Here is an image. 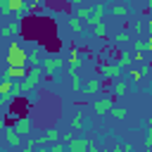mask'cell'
Returning a JSON list of instances; mask_svg holds the SVG:
<instances>
[{"label": "cell", "instance_id": "obj_24", "mask_svg": "<svg viewBox=\"0 0 152 152\" xmlns=\"http://www.w3.org/2000/svg\"><path fill=\"white\" fill-rule=\"evenodd\" d=\"M26 10V2L24 0H10V12H17V14H21Z\"/></svg>", "mask_w": 152, "mask_h": 152}, {"label": "cell", "instance_id": "obj_27", "mask_svg": "<svg viewBox=\"0 0 152 152\" xmlns=\"http://www.w3.org/2000/svg\"><path fill=\"white\" fill-rule=\"evenodd\" d=\"M147 28V21H140V19H133V33L135 36H140L142 31Z\"/></svg>", "mask_w": 152, "mask_h": 152}, {"label": "cell", "instance_id": "obj_22", "mask_svg": "<svg viewBox=\"0 0 152 152\" xmlns=\"http://www.w3.org/2000/svg\"><path fill=\"white\" fill-rule=\"evenodd\" d=\"M128 40H133V38H131V33H128V31H119V33H116V36H114V45H126V43H128Z\"/></svg>", "mask_w": 152, "mask_h": 152}, {"label": "cell", "instance_id": "obj_10", "mask_svg": "<svg viewBox=\"0 0 152 152\" xmlns=\"http://www.w3.org/2000/svg\"><path fill=\"white\" fill-rule=\"evenodd\" d=\"M128 88H131V81L128 78H116V81H112V95H116V97H121V95H126L128 93Z\"/></svg>", "mask_w": 152, "mask_h": 152}, {"label": "cell", "instance_id": "obj_21", "mask_svg": "<svg viewBox=\"0 0 152 152\" xmlns=\"http://www.w3.org/2000/svg\"><path fill=\"white\" fill-rule=\"evenodd\" d=\"M69 28H71L74 33H81V31H83V19H78V17L74 14V17L69 19Z\"/></svg>", "mask_w": 152, "mask_h": 152}, {"label": "cell", "instance_id": "obj_34", "mask_svg": "<svg viewBox=\"0 0 152 152\" xmlns=\"http://www.w3.org/2000/svg\"><path fill=\"white\" fill-rule=\"evenodd\" d=\"M88 152H100V147L95 145V140H90V147H88Z\"/></svg>", "mask_w": 152, "mask_h": 152}, {"label": "cell", "instance_id": "obj_28", "mask_svg": "<svg viewBox=\"0 0 152 152\" xmlns=\"http://www.w3.org/2000/svg\"><path fill=\"white\" fill-rule=\"evenodd\" d=\"M14 88V78H2L0 81V93H10Z\"/></svg>", "mask_w": 152, "mask_h": 152}, {"label": "cell", "instance_id": "obj_6", "mask_svg": "<svg viewBox=\"0 0 152 152\" xmlns=\"http://www.w3.org/2000/svg\"><path fill=\"white\" fill-rule=\"evenodd\" d=\"M26 74H28V69H26V66H7V69L0 74V78H14V81H24V78H26Z\"/></svg>", "mask_w": 152, "mask_h": 152}, {"label": "cell", "instance_id": "obj_40", "mask_svg": "<svg viewBox=\"0 0 152 152\" xmlns=\"http://www.w3.org/2000/svg\"><path fill=\"white\" fill-rule=\"evenodd\" d=\"M145 152H152V147H145Z\"/></svg>", "mask_w": 152, "mask_h": 152}, {"label": "cell", "instance_id": "obj_32", "mask_svg": "<svg viewBox=\"0 0 152 152\" xmlns=\"http://www.w3.org/2000/svg\"><path fill=\"white\" fill-rule=\"evenodd\" d=\"M145 147H152V131H147L145 135Z\"/></svg>", "mask_w": 152, "mask_h": 152}, {"label": "cell", "instance_id": "obj_29", "mask_svg": "<svg viewBox=\"0 0 152 152\" xmlns=\"http://www.w3.org/2000/svg\"><path fill=\"white\" fill-rule=\"evenodd\" d=\"M43 135H45V140H48V145H52V142H57V138H59V133H57V128H50V131H45Z\"/></svg>", "mask_w": 152, "mask_h": 152}, {"label": "cell", "instance_id": "obj_3", "mask_svg": "<svg viewBox=\"0 0 152 152\" xmlns=\"http://www.w3.org/2000/svg\"><path fill=\"white\" fill-rule=\"evenodd\" d=\"M43 74L48 76V78H55L57 74H59V69L64 66V59L62 57H43Z\"/></svg>", "mask_w": 152, "mask_h": 152}, {"label": "cell", "instance_id": "obj_1", "mask_svg": "<svg viewBox=\"0 0 152 152\" xmlns=\"http://www.w3.org/2000/svg\"><path fill=\"white\" fill-rule=\"evenodd\" d=\"M5 62H7V66H26V64H31V52H26L19 43H10L7 45V57H5Z\"/></svg>", "mask_w": 152, "mask_h": 152}, {"label": "cell", "instance_id": "obj_5", "mask_svg": "<svg viewBox=\"0 0 152 152\" xmlns=\"http://www.w3.org/2000/svg\"><path fill=\"white\" fill-rule=\"evenodd\" d=\"M93 109H95V114H100V116H104V114H112V109H114V100H112L109 95H104V97L95 100Z\"/></svg>", "mask_w": 152, "mask_h": 152}, {"label": "cell", "instance_id": "obj_12", "mask_svg": "<svg viewBox=\"0 0 152 152\" xmlns=\"http://www.w3.org/2000/svg\"><path fill=\"white\" fill-rule=\"evenodd\" d=\"M121 69H131L133 66V62H135V55L133 52H128V50H121L119 55H116V59H114Z\"/></svg>", "mask_w": 152, "mask_h": 152}, {"label": "cell", "instance_id": "obj_11", "mask_svg": "<svg viewBox=\"0 0 152 152\" xmlns=\"http://www.w3.org/2000/svg\"><path fill=\"white\" fill-rule=\"evenodd\" d=\"M88 147H90V138H74L71 142H66L69 152H88Z\"/></svg>", "mask_w": 152, "mask_h": 152}, {"label": "cell", "instance_id": "obj_15", "mask_svg": "<svg viewBox=\"0 0 152 152\" xmlns=\"http://www.w3.org/2000/svg\"><path fill=\"white\" fill-rule=\"evenodd\" d=\"M2 38H12V36H19L21 33V24L19 21H7L5 26H2Z\"/></svg>", "mask_w": 152, "mask_h": 152}, {"label": "cell", "instance_id": "obj_17", "mask_svg": "<svg viewBox=\"0 0 152 152\" xmlns=\"http://www.w3.org/2000/svg\"><path fill=\"white\" fill-rule=\"evenodd\" d=\"M95 5V2H93ZM93 5L88 2V5H81V7H76V17L78 19H83V21H88L90 17H93Z\"/></svg>", "mask_w": 152, "mask_h": 152}, {"label": "cell", "instance_id": "obj_20", "mask_svg": "<svg viewBox=\"0 0 152 152\" xmlns=\"http://www.w3.org/2000/svg\"><path fill=\"white\" fill-rule=\"evenodd\" d=\"M145 71H147V66H140V69H133V66H131L128 76H131V81H133V83H140V81H142V74H145Z\"/></svg>", "mask_w": 152, "mask_h": 152}, {"label": "cell", "instance_id": "obj_30", "mask_svg": "<svg viewBox=\"0 0 152 152\" xmlns=\"http://www.w3.org/2000/svg\"><path fill=\"white\" fill-rule=\"evenodd\" d=\"M112 150H114V152H133V145H131V142H119V145H114Z\"/></svg>", "mask_w": 152, "mask_h": 152}, {"label": "cell", "instance_id": "obj_9", "mask_svg": "<svg viewBox=\"0 0 152 152\" xmlns=\"http://www.w3.org/2000/svg\"><path fill=\"white\" fill-rule=\"evenodd\" d=\"M100 90H102V76H95V78L83 83V93L86 95H100Z\"/></svg>", "mask_w": 152, "mask_h": 152}, {"label": "cell", "instance_id": "obj_2", "mask_svg": "<svg viewBox=\"0 0 152 152\" xmlns=\"http://www.w3.org/2000/svg\"><path fill=\"white\" fill-rule=\"evenodd\" d=\"M43 76H45V74H43V66H33V69H28L26 78L21 81V90H24V95L33 93V90L38 88V83H40V78H43Z\"/></svg>", "mask_w": 152, "mask_h": 152}, {"label": "cell", "instance_id": "obj_7", "mask_svg": "<svg viewBox=\"0 0 152 152\" xmlns=\"http://www.w3.org/2000/svg\"><path fill=\"white\" fill-rule=\"evenodd\" d=\"M109 10V5L104 2V0H97L95 5H93V17L86 21V24H95V21H102V17H104V12Z\"/></svg>", "mask_w": 152, "mask_h": 152}, {"label": "cell", "instance_id": "obj_4", "mask_svg": "<svg viewBox=\"0 0 152 152\" xmlns=\"http://www.w3.org/2000/svg\"><path fill=\"white\" fill-rule=\"evenodd\" d=\"M100 76L107 78V81H116V78L124 76V69H121L116 62H104V64L100 66Z\"/></svg>", "mask_w": 152, "mask_h": 152}, {"label": "cell", "instance_id": "obj_33", "mask_svg": "<svg viewBox=\"0 0 152 152\" xmlns=\"http://www.w3.org/2000/svg\"><path fill=\"white\" fill-rule=\"evenodd\" d=\"M74 7H81V5H88V2H95V0H71Z\"/></svg>", "mask_w": 152, "mask_h": 152}, {"label": "cell", "instance_id": "obj_31", "mask_svg": "<svg viewBox=\"0 0 152 152\" xmlns=\"http://www.w3.org/2000/svg\"><path fill=\"white\" fill-rule=\"evenodd\" d=\"M10 102H12V95L10 93H0V104L2 107H10Z\"/></svg>", "mask_w": 152, "mask_h": 152}, {"label": "cell", "instance_id": "obj_23", "mask_svg": "<svg viewBox=\"0 0 152 152\" xmlns=\"http://www.w3.org/2000/svg\"><path fill=\"white\" fill-rule=\"evenodd\" d=\"M69 76H71V90H74V93H81V90H83L81 76H78V74H69Z\"/></svg>", "mask_w": 152, "mask_h": 152}, {"label": "cell", "instance_id": "obj_35", "mask_svg": "<svg viewBox=\"0 0 152 152\" xmlns=\"http://www.w3.org/2000/svg\"><path fill=\"white\" fill-rule=\"evenodd\" d=\"M36 152H50V145H38V150Z\"/></svg>", "mask_w": 152, "mask_h": 152}, {"label": "cell", "instance_id": "obj_42", "mask_svg": "<svg viewBox=\"0 0 152 152\" xmlns=\"http://www.w3.org/2000/svg\"><path fill=\"white\" fill-rule=\"evenodd\" d=\"M38 2H43V0H38Z\"/></svg>", "mask_w": 152, "mask_h": 152}, {"label": "cell", "instance_id": "obj_19", "mask_svg": "<svg viewBox=\"0 0 152 152\" xmlns=\"http://www.w3.org/2000/svg\"><path fill=\"white\" fill-rule=\"evenodd\" d=\"M93 26V33L97 36V38H104L107 36V24H104V19L102 21H95V24H90Z\"/></svg>", "mask_w": 152, "mask_h": 152}, {"label": "cell", "instance_id": "obj_18", "mask_svg": "<svg viewBox=\"0 0 152 152\" xmlns=\"http://www.w3.org/2000/svg\"><path fill=\"white\" fill-rule=\"evenodd\" d=\"M86 126H88V121H86V116H83V114H76V116L71 119V128H74L76 133H81Z\"/></svg>", "mask_w": 152, "mask_h": 152}, {"label": "cell", "instance_id": "obj_26", "mask_svg": "<svg viewBox=\"0 0 152 152\" xmlns=\"http://www.w3.org/2000/svg\"><path fill=\"white\" fill-rule=\"evenodd\" d=\"M126 114H128V112H126L124 107H119V104H114V109H112V116H114L116 121H124V119H126Z\"/></svg>", "mask_w": 152, "mask_h": 152}, {"label": "cell", "instance_id": "obj_13", "mask_svg": "<svg viewBox=\"0 0 152 152\" xmlns=\"http://www.w3.org/2000/svg\"><path fill=\"white\" fill-rule=\"evenodd\" d=\"M66 64H69V74H78V69L83 66V57H81L76 50H71V52H69V59H66Z\"/></svg>", "mask_w": 152, "mask_h": 152}, {"label": "cell", "instance_id": "obj_8", "mask_svg": "<svg viewBox=\"0 0 152 152\" xmlns=\"http://www.w3.org/2000/svg\"><path fill=\"white\" fill-rule=\"evenodd\" d=\"M5 140H7L10 147H19V142H21V133H19L14 126L5 124Z\"/></svg>", "mask_w": 152, "mask_h": 152}, {"label": "cell", "instance_id": "obj_38", "mask_svg": "<svg viewBox=\"0 0 152 152\" xmlns=\"http://www.w3.org/2000/svg\"><path fill=\"white\" fill-rule=\"evenodd\" d=\"M145 7H147V10H152V0H145Z\"/></svg>", "mask_w": 152, "mask_h": 152}, {"label": "cell", "instance_id": "obj_36", "mask_svg": "<svg viewBox=\"0 0 152 152\" xmlns=\"http://www.w3.org/2000/svg\"><path fill=\"white\" fill-rule=\"evenodd\" d=\"M145 124H147V131H152V116H150V119H147Z\"/></svg>", "mask_w": 152, "mask_h": 152}, {"label": "cell", "instance_id": "obj_16", "mask_svg": "<svg viewBox=\"0 0 152 152\" xmlns=\"http://www.w3.org/2000/svg\"><path fill=\"white\" fill-rule=\"evenodd\" d=\"M12 126H14V128H17L21 135H28V133H31V119H28V116H19V119H17Z\"/></svg>", "mask_w": 152, "mask_h": 152}, {"label": "cell", "instance_id": "obj_14", "mask_svg": "<svg viewBox=\"0 0 152 152\" xmlns=\"http://www.w3.org/2000/svg\"><path fill=\"white\" fill-rule=\"evenodd\" d=\"M109 12H112L114 17H128V14H131V7H128V2H126V0H121V2L109 5Z\"/></svg>", "mask_w": 152, "mask_h": 152}, {"label": "cell", "instance_id": "obj_25", "mask_svg": "<svg viewBox=\"0 0 152 152\" xmlns=\"http://www.w3.org/2000/svg\"><path fill=\"white\" fill-rule=\"evenodd\" d=\"M38 150V140L36 138H26V142L21 145V152H36Z\"/></svg>", "mask_w": 152, "mask_h": 152}, {"label": "cell", "instance_id": "obj_37", "mask_svg": "<svg viewBox=\"0 0 152 152\" xmlns=\"http://www.w3.org/2000/svg\"><path fill=\"white\" fill-rule=\"evenodd\" d=\"M147 48H150V52H152V36L147 38Z\"/></svg>", "mask_w": 152, "mask_h": 152}, {"label": "cell", "instance_id": "obj_41", "mask_svg": "<svg viewBox=\"0 0 152 152\" xmlns=\"http://www.w3.org/2000/svg\"><path fill=\"white\" fill-rule=\"evenodd\" d=\"M100 152H114V150H100Z\"/></svg>", "mask_w": 152, "mask_h": 152}, {"label": "cell", "instance_id": "obj_39", "mask_svg": "<svg viewBox=\"0 0 152 152\" xmlns=\"http://www.w3.org/2000/svg\"><path fill=\"white\" fill-rule=\"evenodd\" d=\"M147 31H152V19H147Z\"/></svg>", "mask_w": 152, "mask_h": 152}]
</instances>
